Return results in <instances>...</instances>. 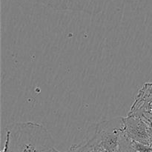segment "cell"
I'll list each match as a JSON object with an SVG mask.
<instances>
[{"label":"cell","instance_id":"6da1fadb","mask_svg":"<svg viewBox=\"0 0 152 152\" xmlns=\"http://www.w3.org/2000/svg\"><path fill=\"white\" fill-rule=\"evenodd\" d=\"M8 152H53L54 142L47 129L34 122L16 123L7 127Z\"/></svg>","mask_w":152,"mask_h":152},{"label":"cell","instance_id":"7a4b0ae2","mask_svg":"<svg viewBox=\"0 0 152 152\" xmlns=\"http://www.w3.org/2000/svg\"><path fill=\"white\" fill-rule=\"evenodd\" d=\"M123 122L124 134L131 141L152 147V124L144 116L129 113Z\"/></svg>","mask_w":152,"mask_h":152},{"label":"cell","instance_id":"3957f363","mask_svg":"<svg viewBox=\"0 0 152 152\" xmlns=\"http://www.w3.org/2000/svg\"><path fill=\"white\" fill-rule=\"evenodd\" d=\"M112 0H51L49 7L57 10L98 13Z\"/></svg>","mask_w":152,"mask_h":152},{"label":"cell","instance_id":"277c9868","mask_svg":"<svg viewBox=\"0 0 152 152\" xmlns=\"http://www.w3.org/2000/svg\"><path fill=\"white\" fill-rule=\"evenodd\" d=\"M120 152H137L132 146L131 140L125 135V134L123 137V140H122Z\"/></svg>","mask_w":152,"mask_h":152},{"label":"cell","instance_id":"5b68a950","mask_svg":"<svg viewBox=\"0 0 152 152\" xmlns=\"http://www.w3.org/2000/svg\"><path fill=\"white\" fill-rule=\"evenodd\" d=\"M1 152H8V148H7V145H4V149L2 150Z\"/></svg>","mask_w":152,"mask_h":152}]
</instances>
